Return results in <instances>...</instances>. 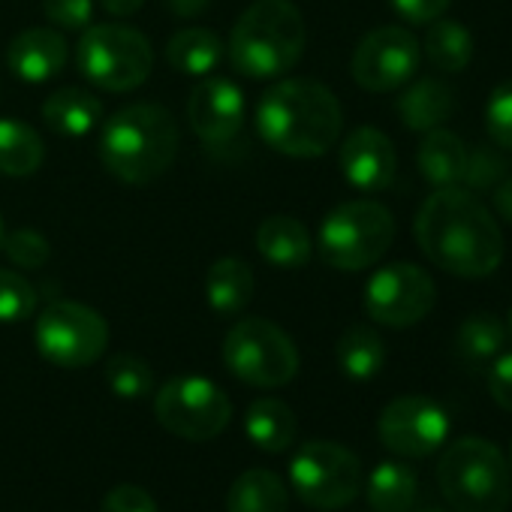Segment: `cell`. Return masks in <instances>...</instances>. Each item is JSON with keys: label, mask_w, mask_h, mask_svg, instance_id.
Returning a JSON list of instances; mask_svg holds the SVG:
<instances>
[{"label": "cell", "mask_w": 512, "mask_h": 512, "mask_svg": "<svg viewBox=\"0 0 512 512\" xmlns=\"http://www.w3.org/2000/svg\"><path fill=\"white\" fill-rule=\"evenodd\" d=\"M416 241L455 278H488L503 260V232L467 187H437L416 214Z\"/></svg>", "instance_id": "1"}, {"label": "cell", "mask_w": 512, "mask_h": 512, "mask_svg": "<svg viewBox=\"0 0 512 512\" xmlns=\"http://www.w3.org/2000/svg\"><path fill=\"white\" fill-rule=\"evenodd\" d=\"M341 127L344 112L338 97L311 79L272 85L256 109V130L269 148L287 157H323L341 139Z\"/></svg>", "instance_id": "2"}, {"label": "cell", "mask_w": 512, "mask_h": 512, "mask_svg": "<svg viewBox=\"0 0 512 512\" xmlns=\"http://www.w3.org/2000/svg\"><path fill=\"white\" fill-rule=\"evenodd\" d=\"M175 154L178 127L163 106L133 103L103 124L100 160L127 184H148L160 178L172 166Z\"/></svg>", "instance_id": "3"}, {"label": "cell", "mask_w": 512, "mask_h": 512, "mask_svg": "<svg viewBox=\"0 0 512 512\" xmlns=\"http://www.w3.org/2000/svg\"><path fill=\"white\" fill-rule=\"evenodd\" d=\"M305 52V19L290 0H256L229 34V61L247 79H281Z\"/></svg>", "instance_id": "4"}, {"label": "cell", "mask_w": 512, "mask_h": 512, "mask_svg": "<svg viewBox=\"0 0 512 512\" xmlns=\"http://www.w3.org/2000/svg\"><path fill=\"white\" fill-rule=\"evenodd\" d=\"M437 485L455 512H506L512 503L509 461L482 437H458L443 449Z\"/></svg>", "instance_id": "5"}, {"label": "cell", "mask_w": 512, "mask_h": 512, "mask_svg": "<svg viewBox=\"0 0 512 512\" xmlns=\"http://www.w3.org/2000/svg\"><path fill=\"white\" fill-rule=\"evenodd\" d=\"M392 238V211L374 199H353L326 214L317 235V250L323 263L338 272H362L392 247Z\"/></svg>", "instance_id": "6"}, {"label": "cell", "mask_w": 512, "mask_h": 512, "mask_svg": "<svg viewBox=\"0 0 512 512\" xmlns=\"http://www.w3.org/2000/svg\"><path fill=\"white\" fill-rule=\"evenodd\" d=\"M223 365L247 386L278 389L299 374V350L281 326L247 317L229 329L223 341Z\"/></svg>", "instance_id": "7"}, {"label": "cell", "mask_w": 512, "mask_h": 512, "mask_svg": "<svg viewBox=\"0 0 512 512\" xmlns=\"http://www.w3.org/2000/svg\"><path fill=\"white\" fill-rule=\"evenodd\" d=\"M151 43L124 25H88L76 49L79 73L103 91H133L151 76Z\"/></svg>", "instance_id": "8"}, {"label": "cell", "mask_w": 512, "mask_h": 512, "mask_svg": "<svg viewBox=\"0 0 512 512\" xmlns=\"http://www.w3.org/2000/svg\"><path fill=\"white\" fill-rule=\"evenodd\" d=\"M290 482L305 506L332 512L356 500L362 488V464L341 443L311 440L293 455Z\"/></svg>", "instance_id": "9"}, {"label": "cell", "mask_w": 512, "mask_h": 512, "mask_svg": "<svg viewBox=\"0 0 512 512\" xmlns=\"http://www.w3.org/2000/svg\"><path fill=\"white\" fill-rule=\"evenodd\" d=\"M157 422L184 440H211L226 431L232 404L226 392L199 374H181L163 383L154 401Z\"/></svg>", "instance_id": "10"}, {"label": "cell", "mask_w": 512, "mask_h": 512, "mask_svg": "<svg viewBox=\"0 0 512 512\" xmlns=\"http://www.w3.org/2000/svg\"><path fill=\"white\" fill-rule=\"evenodd\" d=\"M109 344L106 320L79 302H52L37 320V347L43 359L61 368L94 365Z\"/></svg>", "instance_id": "11"}, {"label": "cell", "mask_w": 512, "mask_h": 512, "mask_svg": "<svg viewBox=\"0 0 512 512\" xmlns=\"http://www.w3.org/2000/svg\"><path fill=\"white\" fill-rule=\"evenodd\" d=\"M437 290L425 269L413 263H392L371 275L365 287V311L374 323L407 329L425 320L434 308Z\"/></svg>", "instance_id": "12"}, {"label": "cell", "mask_w": 512, "mask_h": 512, "mask_svg": "<svg viewBox=\"0 0 512 512\" xmlns=\"http://www.w3.org/2000/svg\"><path fill=\"white\" fill-rule=\"evenodd\" d=\"M422 64V46L419 40L398 25H386L371 31L359 49L353 52V79L359 88L386 94L401 85H407Z\"/></svg>", "instance_id": "13"}, {"label": "cell", "mask_w": 512, "mask_h": 512, "mask_svg": "<svg viewBox=\"0 0 512 512\" xmlns=\"http://www.w3.org/2000/svg\"><path fill=\"white\" fill-rule=\"evenodd\" d=\"M377 434L386 449L404 458H428L449 437V413L425 395H404L383 407Z\"/></svg>", "instance_id": "14"}, {"label": "cell", "mask_w": 512, "mask_h": 512, "mask_svg": "<svg viewBox=\"0 0 512 512\" xmlns=\"http://www.w3.org/2000/svg\"><path fill=\"white\" fill-rule=\"evenodd\" d=\"M187 118L193 133L208 145L229 142L244 124V94L232 79L205 76L187 103Z\"/></svg>", "instance_id": "15"}, {"label": "cell", "mask_w": 512, "mask_h": 512, "mask_svg": "<svg viewBox=\"0 0 512 512\" xmlns=\"http://www.w3.org/2000/svg\"><path fill=\"white\" fill-rule=\"evenodd\" d=\"M398 157L392 139L377 127L353 130L341 145V172L362 193H380L395 181Z\"/></svg>", "instance_id": "16"}, {"label": "cell", "mask_w": 512, "mask_h": 512, "mask_svg": "<svg viewBox=\"0 0 512 512\" xmlns=\"http://www.w3.org/2000/svg\"><path fill=\"white\" fill-rule=\"evenodd\" d=\"M67 55H70V49H67V43H64V37L58 31H52V28H31V31L19 34L10 43L7 64H10L16 79L40 85V82L55 79L64 70Z\"/></svg>", "instance_id": "17"}, {"label": "cell", "mask_w": 512, "mask_h": 512, "mask_svg": "<svg viewBox=\"0 0 512 512\" xmlns=\"http://www.w3.org/2000/svg\"><path fill=\"white\" fill-rule=\"evenodd\" d=\"M256 250H260L263 260L272 263L275 269L296 272L308 266L314 253V241L302 220L290 214H275V217H266L260 229H256Z\"/></svg>", "instance_id": "18"}, {"label": "cell", "mask_w": 512, "mask_h": 512, "mask_svg": "<svg viewBox=\"0 0 512 512\" xmlns=\"http://www.w3.org/2000/svg\"><path fill=\"white\" fill-rule=\"evenodd\" d=\"M416 163L422 178L431 187H458L464 181L467 145L452 130H428L422 133V145L416 151Z\"/></svg>", "instance_id": "19"}, {"label": "cell", "mask_w": 512, "mask_h": 512, "mask_svg": "<svg viewBox=\"0 0 512 512\" xmlns=\"http://www.w3.org/2000/svg\"><path fill=\"white\" fill-rule=\"evenodd\" d=\"M452 112H455V91L440 79H419L398 100L401 121L416 133L443 127Z\"/></svg>", "instance_id": "20"}, {"label": "cell", "mask_w": 512, "mask_h": 512, "mask_svg": "<svg viewBox=\"0 0 512 512\" xmlns=\"http://www.w3.org/2000/svg\"><path fill=\"white\" fill-rule=\"evenodd\" d=\"M244 431L263 452H284L296 440V413L281 398H260L244 413Z\"/></svg>", "instance_id": "21"}, {"label": "cell", "mask_w": 512, "mask_h": 512, "mask_svg": "<svg viewBox=\"0 0 512 512\" xmlns=\"http://www.w3.org/2000/svg\"><path fill=\"white\" fill-rule=\"evenodd\" d=\"M253 287H256V281H253L250 266L235 260V256H223V260H217L208 269V278H205L208 305L220 317L241 314L253 299Z\"/></svg>", "instance_id": "22"}, {"label": "cell", "mask_w": 512, "mask_h": 512, "mask_svg": "<svg viewBox=\"0 0 512 512\" xmlns=\"http://www.w3.org/2000/svg\"><path fill=\"white\" fill-rule=\"evenodd\" d=\"M287 509H290V491L284 479L263 467L241 473L226 494V512H287Z\"/></svg>", "instance_id": "23"}, {"label": "cell", "mask_w": 512, "mask_h": 512, "mask_svg": "<svg viewBox=\"0 0 512 512\" xmlns=\"http://www.w3.org/2000/svg\"><path fill=\"white\" fill-rule=\"evenodd\" d=\"M365 497L374 512H410L419 497L416 470L401 461L377 464L368 476Z\"/></svg>", "instance_id": "24"}, {"label": "cell", "mask_w": 512, "mask_h": 512, "mask_svg": "<svg viewBox=\"0 0 512 512\" xmlns=\"http://www.w3.org/2000/svg\"><path fill=\"white\" fill-rule=\"evenodd\" d=\"M43 118L46 124L61 133V136H88L100 118H103V106L91 91L82 88H61L55 91L46 106H43Z\"/></svg>", "instance_id": "25"}, {"label": "cell", "mask_w": 512, "mask_h": 512, "mask_svg": "<svg viewBox=\"0 0 512 512\" xmlns=\"http://www.w3.org/2000/svg\"><path fill=\"white\" fill-rule=\"evenodd\" d=\"M223 43L214 31L205 28H187L178 31L169 46H166V61L172 64V70H178L181 76H211L217 70V64L223 61Z\"/></svg>", "instance_id": "26"}, {"label": "cell", "mask_w": 512, "mask_h": 512, "mask_svg": "<svg viewBox=\"0 0 512 512\" xmlns=\"http://www.w3.org/2000/svg\"><path fill=\"white\" fill-rule=\"evenodd\" d=\"M422 55L440 73H461L473 61V37L455 19H434L428 22Z\"/></svg>", "instance_id": "27"}, {"label": "cell", "mask_w": 512, "mask_h": 512, "mask_svg": "<svg viewBox=\"0 0 512 512\" xmlns=\"http://www.w3.org/2000/svg\"><path fill=\"white\" fill-rule=\"evenodd\" d=\"M43 139L16 118H0V175L25 178L43 166Z\"/></svg>", "instance_id": "28"}, {"label": "cell", "mask_w": 512, "mask_h": 512, "mask_svg": "<svg viewBox=\"0 0 512 512\" xmlns=\"http://www.w3.org/2000/svg\"><path fill=\"white\" fill-rule=\"evenodd\" d=\"M506 344V326L488 314V311H476L470 314L455 335V350L467 365H491V359H497L503 353Z\"/></svg>", "instance_id": "29"}, {"label": "cell", "mask_w": 512, "mask_h": 512, "mask_svg": "<svg viewBox=\"0 0 512 512\" xmlns=\"http://www.w3.org/2000/svg\"><path fill=\"white\" fill-rule=\"evenodd\" d=\"M383 362H386V347H383V338L374 329L353 326V329H347L341 335V341H338V365L350 380H356V383L374 380L383 371Z\"/></svg>", "instance_id": "30"}, {"label": "cell", "mask_w": 512, "mask_h": 512, "mask_svg": "<svg viewBox=\"0 0 512 512\" xmlns=\"http://www.w3.org/2000/svg\"><path fill=\"white\" fill-rule=\"evenodd\" d=\"M106 383H109V389L118 398L136 401V398H145L151 392L154 374H151L148 362H142L139 356L121 353V356L109 359V365H106Z\"/></svg>", "instance_id": "31"}, {"label": "cell", "mask_w": 512, "mask_h": 512, "mask_svg": "<svg viewBox=\"0 0 512 512\" xmlns=\"http://www.w3.org/2000/svg\"><path fill=\"white\" fill-rule=\"evenodd\" d=\"M506 157L497 154V145H476L467 148V166H464V187L467 190H494L506 178Z\"/></svg>", "instance_id": "32"}, {"label": "cell", "mask_w": 512, "mask_h": 512, "mask_svg": "<svg viewBox=\"0 0 512 512\" xmlns=\"http://www.w3.org/2000/svg\"><path fill=\"white\" fill-rule=\"evenodd\" d=\"M37 308V290L19 272L0 269V323H22Z\"/></svg>", "instance_id": "33"}, {"label": "cell", "mask_w": 512, "mask_h": 512, "mask_svg": "<svg viewBox=\"0 0 512 512\" xmlns=\"http://www.w3.org/2000/svg\"><path fill=\"white\" fill-rule=\"evenodd\" d=\"M4 253L10 256V263H16L19 269H43L49 263V241L37 232V229H13L4 232V241H0Z\"/></svg>", "instance_id": "34"}, {"label": "cell", "mask_w": 512, "mask_h": 512, "mask_svg": "<svg viewBox=\"0 0 512 512\" xmlns=\"http://www.w3.org/2000/svg\"><path fill=\"white\" fill-rule=\"evenodd\" d=\"M485 127L497 148L512 151V79L500 82L485 106Z\"/></svg>", "instance_id": "35"}, {"label": "cell", "mask_w": 512, "mask_h": 512, "mask_svg": "<svg viewBox=\"0 0 512 512\" xmlns=\"http://www.w3.org/2000/svg\"><path fill=\"white\" fill-rule=\"evenodd\" d=\"M43 10L49 22L64 31H85L94 19L91 0H43Z\"/></svg>", "instance_id": "36"}, {"label": "cell", "mask_w": 512, "mask_h": 512, "mask_svg": "<svg viewBox=\"0 0 512 512\" xmlns=\"http://www.w3.org/2000/svg\"><path fill=\"white\" fill-rule=\"evenodd\" d=\"M100 512H157V503L139 485H118L103 497Z\"/></svg>", "instance_id": "37"}, {"label": "cell", "mask_w": 512, "mask_h": 512, "mask_svg": "<svg viewBox=\"0 0 512 512\" xmlns=\"http://www.w3.org/2000/svg\"><path fill=\"white\" fill-rule=\"evenodd\" d=\"M488 392L497 407L512 413V353H500L488 365Z\"/></svg>", "instance_id": "38"}, {"label": "cell", "mask_w": 512, "mask_h": 512, "mask_svg": "<svg viewBox=\"0 0 512 512\" xmlns=\"http://www.w3.org/2000/svg\"><path fill=\"white\" fill-rule=\"evenodd\" d=\"M392 7L410 25H428L446 13L449 0H392Z\"/></svg>", "instance_id": "39"}, {"label": "cell", "mask_w": 512, "mask_h": 512, "mask_svg": "<svg viewBox=\"0 0 512 512\" xmlns=\"http://www.w3.org/2000/svg\"><path fill=\"white\" fill-rule=\"evenodd\" d=\"M494 205H497L500 217L512 223V175H506V178L494 187Z\"/></svg>", "instance_id": "40"}, {"label": "cell", "mask_w": 512, "mask_h": 512, "mask_svg": "<svg viewBox=\"0 0 512 512\" xmlns=\"http://www.w3.org/2000/svg\"><path fill=\"white\" fill-rule=\"evenodd\" d=\"M166 7H169V13H175L181 19H190V16L205 13L208 0H166Z\"/></svg>", "instance_id": "41"}, {"label": "cell", "mask_w": 512, "mask_h": 512, "mask_svg": "<svg viewBox=\"0 0 512 512\" xmlns=\"http://www.w3.org/2000/svg\"><path fill=\"white\" fill-rule=\"evenodd\" d=\"M145 0H100V7L112 16H133L142 10Z\"/></svg>", "instance_id": "42"}, {"label": "cell", "mask_w": 512, "mask_h": 512, "mask_svg": "<svg viewBox=\"0 0 512 512\" xmlns=\"http://www.w3.org/2000/svg\"><path fill=\"white\" fill-rule=\"evenodd\" d=\"M506 335L512 338V308H509V317H506Z\"/></svg>", "instance_id": "43"}, {"label": "cell", "mask_w": 512, "mask_h": 512, "mask_svg": "<svg viewBox=\"0 0 512 512\" xmlns=\"http://www.w3.org/2000/svg\"><path fill=\"white\" fill-rule=\"evenodd\" d=\"M0 241H4V220H0Z\"/></svg>", "instance_id": "44"}, {"label": "cell", "mask_w": 512, "mask_h": 512, "mask_svg": "<svg viewBox=\"0 0 512 512\" xmlns=\"http://www.w3.org/2000/svg\"><path fill=\"white\" fill-rule=\"evenodd\" d=\"M425 512H446V509H425Z\"/></svg>", "instance_id": "45"}, {"label": "cell", "mask_w": 512, "mask_h": 512, "mask_svg": "<svg viewBox=\"0 0 512 512\" xmlns=\"http://www.w3.org/2000/svg\"><path fill=\"white\" fill-rule=\"evenodd\" d=\"M509 470H512V455H509Z\"/></svg>", "instance_id": "46"}]
</instances>
